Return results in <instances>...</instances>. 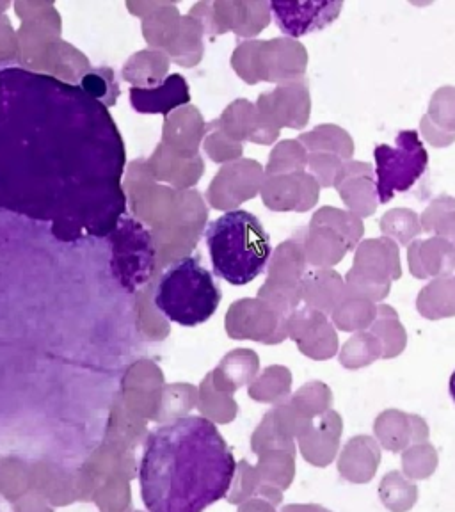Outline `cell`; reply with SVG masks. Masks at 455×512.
<instances>
[{
  "label": "cell",
  "instance_id": "6da1fadb",
  "mask_svg": "<svg viewBox=\"0 0 455 512\" xmlns=\"http://www.w3.org/2000/svg\"><path fill=\"white\" fill-rule=\"evenodd\" d=\"M125 164L109 105L47 73L0 70V210L66 242L107 239L128 214Z\"/></svg>",
  "mask_w": 455,
  "mask_h": 512
},
{
  "label": "cell",
  "instance_id": "7a4b0ae2",
  "mask_svg": "<svg viewBox=\"0 0 455 512\" xmlns=\"http://www.w3.org/2000/svg\"><path fill=\"white\" fill-rule=\"evenodd\" d=\"M235 457L216 424L184 416L150 432L139 461L141 498L150 512H203L228 495Z\"/></svg>",
  "mask_w": 455,
  "mask_h": 512
},
{
  "label": "cell",
  "instance_id": "3957f363",
  "mask_svg": "<svg viewBox=\"0 0 455 512\" xmlns=\"http://www.w3.org/2000/svg\"><path fill=\"white\" fill-rule=\"evenodd\" d=\"M205 240L214 272L235 287L256 280L271 260L269 233L248 210L224 212L208 224Z\"/></svg>",
  "mask_w": 455,
  "mask_h": 512
},
{
  "label": "cell",
  "instance_id": "277c9868",
  "mask_svg": "<svg viewBox=\"0 0 455 512\" xmlns=\"http://www.w3.org/2000/svg\"><path fill=\"white\" fill-rule=\"evenodd\" d=\"M221 297V288L200 258L184 256L162 271L153 301L166 319L184 328H196L216 313Z\"/></svg>",
  "mask_w": 455,
  "mask_h": 512
},
{
  "label": "cell",
  "instance_id": "5b68a950",
  "mask_svg": "<svg viewBox=\"0 0 455 512\" xmlns=\"http://www.w3.org/2000/svg\"><path fill=\"white\" fill-rule=\"evenodd\" d=\"M232 66L248 84L274 82L278 86L303 80L308 66V52L296 40L242 41L233 50Z\"/></svg>",
  "mask_w": 455,
  "mask_h": 512
},
{
  "label": "cell",
  "instance_id": "8992f818",
  "mask_svg": "<svg viewBox=\"0 0 455 512\" xmlns=\"http://www.w3.org/2000/svg\"><path fill=\"white\" fill-rule=\"evenodd\" d=\"M376 159L377 200L390 203L399 192H408L425 175L429 153L416 130H402L395 144H379L374 150Z\"/></svg>",
  "mask_w": 455,
  "mask_h": 512
},
{
  "label": "cell",
  "instance_id": "52a82bcc",
  "mask_svg": "<svg viewBox=\"0 0 455 512\" xmlns=\"http://www.w3.org/2000/svg\"><path fill=\"white\" fill-rule=\"evenodd\" d=\"M111 244V267L128 294L146 285L155 271V244L152 233L134 217L123 216L107 237Z\"/></svg>",
  "mask_w": 455,
  "mask_h": 512
},
{
  "label": "cell",
  "instance_id": "ba28073f",
  "mask_svg": "<svg viewBox=\"0 0 455 512\" xmlns=\"http://www.w3.org/2000/svg\"><path fill=\"white\" fill-rule=\"evenodd\" d=\"M402 276L399 248L392 239L363 240L356 248L354 265L345 278L347 294L381 301L388 296L392 281Z\"/></svg>",
  "mask_w": 455,
  "mask_h": 512
},
{
  "label": "cell",
  "instance_id": "9c48e42d",
  "mask_svg": "<svg viewBox=\"0 0 455 512\" xmlns=\"http://www.w3.org/2000/svg\"><path fill=\"white\" fill-rule=\"evenodd\" d=\"M226 331L237 340L281 344L288 335V317L272 310L262 299H240L226 315Z\"/></svg>",
  "mask_w": 455,
  "mask_h": 512
},
{
  "label": "cell",
  "instance_id": "30bf717a",
  "mask_svg": "<svg viewBox=\"0 0 455 512\" xmlns=\"http://www.w3.org/2000/svg\"><path fill=\"white\" fill-rule=\"evenodd\" d=\"M256 111L265 125L280 134L281 128H304L310 121L312 100L304 80L276 86L271 93H262L256 102Z\"/></svg>",
  "mask_w": 455,
  "mask_h": 512
},
{
  "label": "cell",
  "instance_id": "8fae6325",
  "mask_svg": "<svg viewBox=\"0 0 455 512\" xmlns=\"http://www.w3.org/2000/svg\"><path fill=\"white\" fill-rule=\"evenodd\" d=\"M264 182V168L253 159H239L226 164L217 173L208 191L210 205L232 212L242 203L253 200Z\"/></svg>",
  "mask_w": 455,
  "mask_h": 512
},
{
  "label": "cell",
  "instance_id": "7c38bea8",
  "mask_svg": "<svg viewBox=\"0 0 455 512\" xmlns=\"http://www.w3.org/2000/svg\"><path fill=\"white\" fill-rule=\"evenodd\" d=\"M344 2H271V13L276 25L290 40H296L312 32L324 31L340 16Z\"/></svg>",
  "mask_w": 455,
  "mask_h": 512
},
{
  "label": "cell",
  "instance_id": "4fadbf2b",
  "mask_svg": "<svg viewBox=\"0 0 455 512\" xmlns=\"http://www.w3.org/2000/svg\"><path fill=\"white\" fill-rule=\"evenodd\" d=\"M320 185L310 173L264 175L262 201L272 212H306L317 205Z\"/></svg>",
  "mask_w": 455,
  "mask_h": 512
},
{
  "label": "cell",
  "instance_id": "5bb4252c",
  "mask_svg": "<svg viewBox=\"0 0 455 512\" xmlns=\"http://www.w3.org/2000/svg\"><path fill=\"white\" fill-rule=\"evenodd\" d=\"M212 29L216 34L235 32L239 38H255L271 24L269 2H216L212 6Z\"/></svg>",
  "mask_w": 455,
  "mask_h": 512
},
{
  "label": "cell",
  "instance_id": "9a60e30c",
  "mask_svg": "<svg viewBox=\"0 0 455 512\" xmlns=\"http://www.w3.org/2000/svg\"><path fill=\"white\" fill-rule=\"evenodd\" d=\"M374 168L367 162L347 160L336 176V191L340 192L349 212L360 217H370L377 208V189Z\"/></svg>",
  "mask_w": 455,
  "mask_h": 512
},
{
  "label": "cell",
  "instance_id": "2e32d148",
  "mask_svg": "<svg viewBox=\"0 0 455 512\" xmlns=\"http://www.w3.org/2000/svg\"><path fill=\"white\" fill-rule=\"evenodd\" d=\"M224 134L237 143L272 144L280 134L265 125L256 111V105L246 98H239L224 109L223 116L216 121Z\"/></svg>",
  "mask_w": 455,
  "mask_h": 512
},
{
  "label": "cell",
  "instance_id": "e0dca14e",
  "mask_svg": "<svg viewBox=\"0 0 455 512\" xmlns=\"http://www.w3.org/2000/svg\"><path fill=\"white\" fill-rule=\"evenodd\" d=\"M191 102L187 80L180 73L169 75L159 86L130 89V104L141 114H169Z\"/></svg>",
  "mask_w": 455,
  "mask_h": 512
},
{
  "label": "cell",
  "instance_id": "ac0fdd59",
  "mask_svg": "<svg viewBox=\"0 0 455 512\" xmlns=\"http://www.w3.org/2000/svg\"><path fill=\"white\" fill-rule=\"evenodd\" d=\"M408 262L409 271L418 280L452 274L455 271V246L440 237L413 240L408 248Z\"/></svg>",
  "mask_w": 455,
  "mask_h": 512
},
{
  "label": "cell",
  "instance_id": "d6986e66",
  "mask_svg": "<svg viewBox=\"0 0 455 512\" xmlns=\"http://www.w3.org/2000/svg\"><path fill=\"white\" fill-rule=\"evenodd\" d=\"M296 237L303 244L306 262L320 269H331L333 265L340 264L349 251L345 240L324 224H310L297 232Z\"/></svg>",
  "mask_w": 455,
  "mask_h": 512
},
{
  "label": "cell",
  "instance_id": "ffe728a7",
  "mask_svg": "<svg viewBox=\"0 0 455 512\" xmlns=\"http://www.w3.org/2000/svg\"><path fill=\"white\" fill-rule=\"evenodd\" d=\"M420 130L436 146H450L455 141V88L445 86L432 96L429 111L422 118Z\"/></svg>",
  "mask_w": 455,
  "mask_h": 512
},
{
  "label": "cell",
  "instance_id": "44dd1931",
  "mask_svg": "<svg viewBox=\"0 0 455 512\" xmlns=\"http://www.w3.org/2000/svg\"><path fill=\"white\" fill-rule=\"evenodd\" d=\"M347 294L345 281L333 269L315 267L306 271L301 280V297L310 308L322 313L335 312L336 306Z\"/></svg>",
  "mask_w": 455,
  "mask_h": 512
},
{
  "label": "cell",
  "instance_id": "7402d4cb",
  "mask_svg": "<svg viewBox=\"0 0 455 512\" xmlns=\"http://www.w3.org/2000/svg\"><path fill=\"white\" fill-rule=\"evenodd\" d=\"M306 256L303 244L296 235L292 239L281 242L280 246L271 255L267 264V278L272 280L288 281V283H301L306 274Z\"/></svg>",
  "mask_w": 455,
  "mask_h": 512
},
{
  "label": "cell",
  "instance_id": "603a6c76",
  "mask_svg": "<svg viewBox=\"0 0 455 512\" xmlns=\"http://www.w3.org/2000/svg\"><path fill=\"white\" fill-rule=\"evenodd\" d=\"M418 310L424 317L440 319L455 315V274L438 276L420 292Z\"/></svg>",
  "mask_w": 455,
  "mask_h": 512
},
{
  "label": "cell",
  "instance_id": "cb8c5ba5",
  "mask_svg": "<svg viewBox=\"0 0 455 512\" xmlns=\"http://www.w3.org/2000/svg\"><path fill=\"white\" fill-rule=\"evenodd\" d=\"M297 141L303 144L306 152L335 153L342 160H351L354 155L352 137L338 125H319L312 132L301 134Z\"/></svg>",
  "mask_w": 455,
  "mask_h": 512
},
{
  "label": "cell",
  "instance_id": "d4e9b609",
  "mask_svg": "<svg viewBox=\"0 0 455 512\" xmlns=\"http://www.w3.org/2000/svg\"><path fill=\"white\" fill-rule=\"evenodd\" d=\"M422 230L455 246V198L443 194L425 208L420 217Z\"/></svg>",
  "mask_w": 455,
  "mask_h": 512
},
{
  "label": "cell",
  "instance_id": "484cf974",
  "mask_svg": "<svg viewBox=\"0 0 455 512\" xmlns=\"http://www.w3.org/2000/svg\"><path fill=\"white\" fill-rule=\"evenodd\" d=\"M310 224H324L333 228L347 244V249L358 248L360 244L361 235H363V223H361L360 217L352 212H345L340 208L335 207H322L313 214L312 221Z\"/></svg>",
  "mask_w": 455,
  "mask_h": 512
},
{
  "label": "cell",
  "instance_id": "4316f807",
  "mask_svg": "<svg viewBox=\"0 0 455 512\" xmlns=\"http://www.w3.org/2000/svg\"><path fill=\"white\" fill-rule=\"evenodd\" d=\"M381 232L386 239L397 240L400 246H409L422 232L420 217L411 208H393L381 219Z\"/></svg>",
  "mask_w": 455,
  "mask_h": 512
},
{
  "label": "cell",
  "instance_id": "83f0119b",
  "mask_svg": "<svg viewBox=\"0 0 455 512\" xmlns=\"http://www.w3.org/2000/svg\"><path fill=\"white\" fill-rule=\"evenodd\" d=\"M308 166V152L304 150L299 141H281L271 153V159L264 175H287V173H301Z\"/></svg>",
  "mask_w": 455,
  "mask_h": 512
},
{
  "label": "cell",
  "instance_id": "f1b7e54d",
  "mask_svg": "<svg viewBox=\"0 0 455 512\" xmlns=\"http://www.w3.org/2000/svg\"><path fill=\"white\" fill-rule=\"evenodd\" d=\"M376 312L372 301H368L365 297L345 294L344 299L340 301L333 312V319L336 320L340 329L352 331V329H358L368 324Z\"/></svg>",
  "mask_w": 455,
  "mask_h": 512
},
{
  "label": "cell",
  "instance_id": "f546056e",
  "mask_svg": "<svg viewBox=\"0 0 455 512\" xmlns=\"http://www.w3.org/2000/svg\"><path fill=\"white\" fill-rule=\"evenodd\" d=\"M344 166V160L336 157L335 153L313 152L308 155L310 175L319 182L320 187H333L336 176Z\"/></svg>",
  "mask_w": 455,
  "mask_h": 512
},
{
  "label": "cell",
  "instance_id": "4dcf8cb0",
  "mask_svg": "<svg viewBox=\"0 0 455 512\" xmlns=\"http://www.w3.org/2000/svg\"><path fill=\"white\" fill-rule=\"evenodd\" d=\"M214 125L217 128L212 137L208 139L210 159L216 160V162H228V164L239 160L242 157V150H244L242 143H237V141H233L232 137L226 136L217 123Z\"/></svg>",
  "mask_w": 455,
  "mask_h": 512
},
{
  "label": "cell",
  "instance_id": "1f68e13d",
  "mask_svg": "<svg viewBox=\"0 0 455 512\" xmlns=\"http://www.w3.org/2000/svg\"><path fill=\"white\" fill-rule=\"evenodd\" d=\"M105 72L107 70H96V72L88 73L80 79V88L84 89L88 95L93 96L98 102H104L116 86V80L112 79L111 73Z\"/></svg>",
  "mask_w": 455,
  "mask_h": 512
},
{
  "label": "cell",
  "instance_id": "d6a6232c",
  "mask_svg": "<svg viewBox=\"0 0 455 512\" xmlns=\"http://www.w3.org/2000/svg\"><path fill=\"white\" fill-rule=\"evenodd\" d=\"M448 388H450V395H452V399L455 400V372L450 377V383H448Z\"/></svg>",
  "mask_w": 455,
  "mask_h": 512
}]
</instances>
